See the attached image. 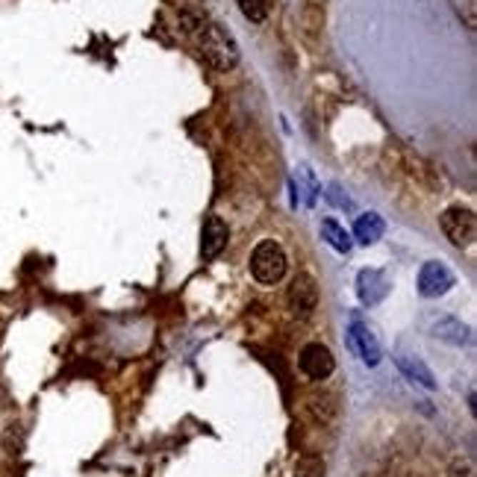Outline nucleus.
I'll return each mask as SVG.
<instances>
[{"mask_svg":"<svg viewBox=\"0 0 477 477\" xmlns=\"http://www.w3.org/2000/svg\"><path fill=\"white\" fill-rule=\"evenodd\" d=\"M198 41V54L204 56L206 65H212L216 71H233L239 65V44L233 39V33L221 24H204L195 33Z\"/></svg>","mask_w":477,"mask_h":477,"instance_id":"f257e3e1","label":"nucleus"},{"mask_svg":"<svg viewBox=\"0 0 477 477\" xmlns=\"http://www.w3.org/2000/svg\"><path fill=\"white\" fill-rule=\"evenodd\" d=\"M251 274L256 283L262 286H274L283 280L286 274V253L277 242H271V239H266V242H259L251 253Z\"/></svg>","mask_w":477,"mask_h":477,"instance_id":"f03ea898","label":"nucleus"},{"mask_svg":"<svg viewBox=\"0 0 477 477\" xmlns=\"http://www.w3.org/2000/svg\"><path fill=\"white\" fill-rule=\"evenodd\" d=\"M442 233L451 239V245L457 248H471L477 239V219L468 206H448L439 216Z\"/></svg>","mask_w":477,"mask_h":477,"instance_id":"7ed1b4c3","label":"nucleus"},{"mask_svg":"<svg viewBox=\"0 0 477 477\" xmlns=\"http://www.w3.org/2000/svg\"><path fill=\"white\" fill-rule=\"evenodd\" d=\"M286 303H289L292 316L309 318L316 313V306H318V286H316V280L309 274H303V271L295 274L292 283H289V292H286Z\"/></svg>","mask_w":477,"mask_h":477,"instance_id":"20e7f679","label":"nucleus"},{"mask_svg":"<svg viewBox=\"0 0 477 477\" xmlns=\"http://www.w3.org/2000/svg\"><path fill=\"white\" fill-rule=\"evenodd\" d=\"M454 283H457L454 271H451L445 262L431 259V262H424L421 271H418V295L421 298H439V295L451 292Z\"/></svg>","mask_w":477,"mask_h":477,"instance_id":"39448f33","label":"nucleus"},{"mask_svg":"<svg viewBox=\"0 0 477 477\" xmlns=\"http://www.w3.org/2000/svg\"><path fill=\"white\" fill-rule=\"evenodd\" d=\"M298 366L309 380H327L333 374V368H336V360H333L327 345L309 342V345H303V351L298 356Z\"/></svg>","mask_w":477,"mask_h":477,"instance_id":"423d86ee","label":"nucleus"},{"mask_svg":"<svg viewBox=\"0 0 477 477\" xmlns=\"http://www.w3.org/2000/svg\"><path fill=\"white\" fill-rule=\"evenodd\" d=\"M348 348L360 356V360L366 363V366H377L380 363V342H377V336L371 333V327L368 324H363V321H351V327H348Z\"/></svg>","mask_w":477,"mask_h":477,"instance_id":"0eeeda50","label":"nucleus"},{"mask_svg":"<svg viewBox=\"0 0 477 477\" xmlns=\"http://www.w3.org/2000/svg\"><path fill=\"white\" fill-rule=\"evenodd\" d=\"M389 289H392V283L380 268H363L356 274V298H360L363 306H377L389 295Z\"/></svg>","mask_w":477,"mask_h":477,"instance_id":"6e6552de","label":"nucleus"},{"mask_svg":"<svg viewBox=\"0 0 477 477\" xmlns=\"http://www.w3.org/2000/svg\"><path fill=\"white\" fill-rule=\"evenodd\" d=\"M227 239H230L227 224L219 216H206L204 230H201V256L204 259H216L227 248Z\"/></svg>","mask_w":477,"mask_h":477,"instance_id":"1a4fd4ad","label":"nucleus"},{"mask_svg":"<svg viewBox=\"0 0 477 477\" xmlns=\"http://www.w3.org/2000/svg\"><path fill=\"white\" fill-rule=\"evenodd\" d=\"M395 363H398V368H401V374H403V377H407V380H413V383H418V386H424L427 392H433V389L439 386V383H436V377H433V371L427 368V363L421 360L418 353L398 351Z\"/></svg>","mask_w":477,"mask_h":477,"instance_id":"9d476101","label":"nucleus"},{"mask_svg":"<svg viewBox=\"0 0 477 477\" xmlns=\"http://www.w3.org/2000/svg\"><path fill=\"white\" fill-rule=\"evenodd\" d=\"M433 336H436V339H442V342H448V345L463 348V345H468V342H471V330H468L460 318L442 316L439 321H433Z\"/></svg>","mask_w":477,"mask_h":477,"instance_id":"9b49d317","label":"nucleus"},{"mask_svg":"<svg viewBox=\"0 0 477 477\" xmlns=\"http://www.w3.org/2000/svg\"><path fill=\"white\" fill-rule=\"evenodd\" d=\"M383 233H386V224H383V219L377 216V212H366V216H356V221H353V239L360 245H374V242H380L383 239Z\"/></svg>","mask_w":477,"mask_h":477,"instance_id":"f8f14e48","label":"nucleus"},{"mask_svg":"<svg viewBox=\"0 0 477 477\" xmlns=\"http://www.w3.org/2000/svg\"><path fill=\"white\" fill-rule=\"evenodd\" d=\"M321 239L333 248V251H339V253H351V248H353V239H351V233L339 224V221H333V219H324L321 221Z\"/></svg>","mask_w":477,"mask_h":477,"instance_id":"ddd939ff","label":"nucleus"},{"mask_svg":"<svg viewBox=\"0 0 477 477\" xmlns=\"http://www.w3.org/2000/svg\"><path fill=\"white\" fill-rule=\"evenodd\" d=\"M306 410L313 413L316 421H324V424H327V421L336 418V401H333L330 395H313V398L306 401Z\"/></svg>","mask_w":477,"mask_h":477,"instance_id":"4468645a","label":"nucleus"},{"mask_svg":"<svg viewBox=\"0 0 477 477\" xmlns=\"http://www.w3.org/2000/svg\"><path fill=\"white\" fill-rule=\"evenodd\" d=\"M295 477H324V460L318 454H303L295 463Z\"/></svg>","mask_w":477,"mask_h":477,"instance_id":"2eb2a0df","label":"nucleus"},{"mask_svg":"<svg viewBox=\"0 0 477 477\" xmlns=\"http://www.w3.org/2000/svg\"><path fill=\"white\" fill-rule=\"evenodd\" d=\"M24 445H27V433H24V427L21 424H9L6 431H4V451L12 457H18Z\"/></svg>","mask_w":477,"mask_h":477,"instance_id":"dca6fc26","label":"nucleus"},{"mask_svg":"<svg viewBox=\"0 0 477 477\" xmlns=\"http://www.w3.org/2000/svg\"><path fill=\"white\" fill-rule=\"evenodd\" d=\"M239 9L251 24H262L268 15V0H239Z\"/></svg>","mask_w":477,"mask_h":477,"instance_id":"f3484780","label":"nucleus"},{"mask_svg":"<svg viewBox=\"0 0 477 477\" xmlns=\"http://www.w3.org/2000/svg\"><path fill=\"white\" fill-rule=\"evenodd\" d=\"M448 477H474V474H471V466H468L466 460H457L454 466H451Z\"/></svg>","mask_w":477,"mask_h":477,"instance_id":"a211bd4d","label":"nucleus"},{"mask_svg":"<svg viewBox=\"0 0 477 477\" xmlns=\"http://www.w3.org/2000/svg\"><path fill=\"white\" fill-rule=\"evenodd\" d=\"M327 198H330L333 204H336V206H351V201L339 195V186H330V192H327Z\"/></svg>","mask_w":477,"mask_h":477,"instance_id":"6ab92c4d","label":"nucleus"}]
</instances>
